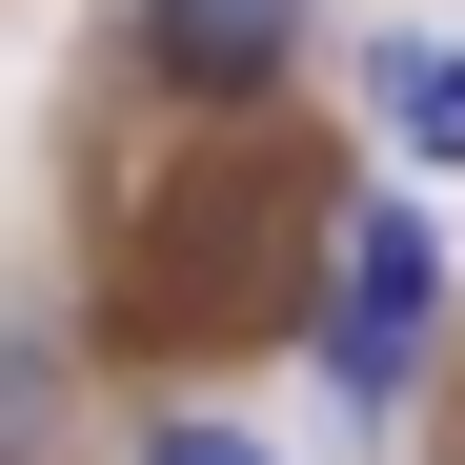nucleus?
Segmentation results:
<instances>
[{
	"mask_svg": "<svg viewBox=\"0 0 465 465\" xmlns=\"http://www.w3.org/2000/svg\"><path fill=\"white\" fill-rule=\"evenodd\" d=\"M425 324H445V223H425V203H344V283H324V384H344V425L405 405Z\"/></svg>",
	"mask_w": 465,
	"mask_h": 465,
	"instance_id": "nucleus-1",
	"label": "nucleus"
},
{
	"mask_svg": "<svg viewBox=\"0 0 465 465\" xmlns=\"http://www.w3.org/2000/svg\"><path fill=\"white\" fill-rule=\"evenodd\" d=\"M303 0H142V82L163 102H283Z\"/></svg>",
	"mask_w": 465,
	"mask_h": 465,
	"instance_id": "nucleus-2",
	"label": "nucleus"
},
{
	"mask_svg": "<svg viewBox=\"0 0 465 465\" xmlns=\"http://www.w3.org/2000/svg\"><path fill=\"white\" fill-rule=\"evenodd\" d=\"M384 142L425 183H465V41H384Z\"/></svg>",
	"mask_w": 465,
	"mask_h": 465,
	"instance_id": "nucleus-3",
	"label": "nucleus"
},
{
	"mask_svg": "<svg viewBox=\"0 0 465 465\" xmlns=\"http://www.w3.org/2000/svg\"><path fill=\"white\" fill-rule=\"evenodd\" d=\"M142 465H283V445H243V425H142Z\"/></svg>",
	"mask_w": 465,
	"mask_h": 465,
	"instance_id": "nucleus-4",
	"label": "nucleus"
}]
</instances>
